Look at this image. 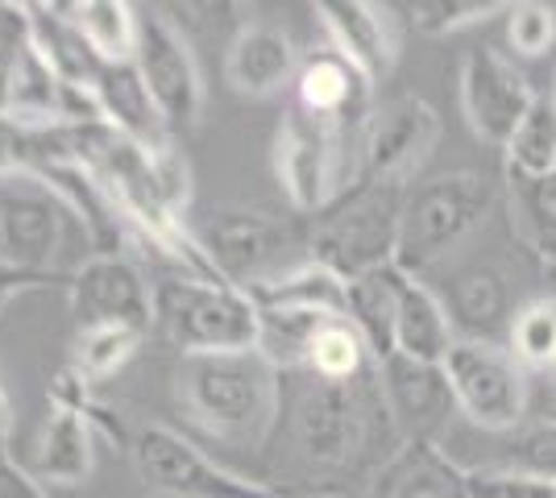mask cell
Segmentation results:
<instances>
[{
  "mask_svg": "<svg viewBox=\"0 0 556 498\" xmlns=\"http://www.w3.org/2000/svg\"><path fill=\"white\" fill-rule=\"evenodd\" d=\"M175 386L187 420L232 445H262L282 404V370L257 349L184 357Z\"/></svg>",
  "mask_w": 556,
  "mask_h": 498,
  "instance_id": "6da1fadb",
  "label": "cell"
},
{
  "mask_svg": "<svg viewBox=\"0 0 556 498\" xmlns=\"http://www.w3.org/2000/svg\"><path fill=\"white\" fill-rule=\"evenodd\" d=\"M79 250L92 258L88 225L47 175H0V270L47 283L67 270Z\"/></svg>",
  "mask_w": 556,
  "mask_h": 498,
  "instance_id": "7a4b0ae2",
  "label": "cell"
},
{
  "mask_svg": "<svg viewBox=\"0 0 556 498\" xmlns=\"http://www.w3.org/2000/svg\"><path fill=\"white\" fill-rule=\"evenodd\" d=\"M154 332L184 357L250 354L262 336V308L241 286L175 274L154 283Z\"/></svg>",
  "mask_w": 556,
  "mask_h": 498,
  "instance_id": "3957f363",
  "label": "cell"
},
{
  "mask_svg": "<svg viewBox=\"0 0 556 498\" xmlns=\"http://www.w3.org/2000/svg\"><path fill=\"white\" fill-rule=\"evenodd\" d=\"M498 191L486 175L478 170H453L424 179L419 188H407L403 216H399V245H394V266L403 274L419 279L444 261L462 241H469L486 225Z\"/></svg>",
  "mask_w": 556,
  "mask_h": 498,
  "instance_id": "277c9868",
  "label": "cell"
},
{
  "mask_svg": "<svg viewBox=\"0 0 556 498\" xmlns=\"http://www.w3.org/2000/svg\"><path fill=\"white\" fill-rule=\"evenodd\" d=\"M403 200H407V188L353 183L316 216L307 258L337 270L345 283L370 274L378 266H391L394 245H399Z\"/></svg>",
  "mask_w": 556,
  "mask_h": 498,
  "instance_id": "5b68a950",
  "label": "cell"
},
{
  "mask_svg": "<svg viewBox=\"0 0 556 498\" xmlns=\"http://www.w3.org/2000/svg\"><path fill=\"white\" fill-rule=\"evenodd\" d=\"M382 424L394 427L378 374L357 382H312V391L295 407V440L316 470L357 465Z\"/></svg>",
  "mask_w": 556,
  "mask_h": 498,
  "instance_id": "8992f818",
  "label": "cell"
},
{
  "mask_svg": "<svg viewBox=\"0 0 556 498\" xmlns=\"http://www.w3.org/2000/svg\"><path fill=\"white\" fill-rule=\"evenodd\" d=\"M345 125L287 108L275 138V175L295 213L320 216L341 195L345 179Z\"/></svg>",
  "mask_w": 556,
  "mask_h": 498,
  "instance_id": "52a82bcc",
  "label": "cell"
},
{
  "mask_svg": "<svg viewBox=\"0 0 556 498\" xmlns=\"http://www.w3.org/2000/svg\"><path fill=\"white\" fill-rule=\"evenodd\" d=\"M129 457L141 486L159 498H275V490L216 465L208 452L166 424L141 427Z\"/></svg>",
  "mask_w": 556,
  "mask_h": 498,
  "instance_id": "ba28073f",
  "label": "cell"
},
{
  "mask_svg": "<svg viewBox=\"0 0 556 498\" xmlns=\"http://www.w3.org/2000/svg\"><path fill=\"white\" fill-rule=\"evenodd\" d=\"M444 374L453 399L469 424L486 432H515L528 411V379L523 366L503 345L457 341L444 357Z\"/></svg>",
  "mask_w": 556,
  "mask_h": 498,
  "instance_id": "9c48e42d",
  "label": "cell"
},
{
  "mask_svg": "<svg viewBox=\"0 0 556 498\" xmlns=\"http://www.w3.org/2000/svg\"><path fill=\"white\" fill-rule=\"evenodd\" d=\"M134 67L150 100L159 104L166 129H191L204 113V75L184 29L163 9H138V54Z\"/></svg>",
  "mask_w": 556,
  "mask_h": 498,
  "instance_id": "30bf717a",
  "label": "cell"
},
{
  "mask_svg": "<svg viewBox=\"0 0 556 498\" xmlns=\"http://www.w3.org/2000/svg\"><path fill=\"white\" fill-rule=\"evenodd\" d=\"M437 142H441V117L432 104H424L416 95L391 100L362 125L353 183L407 188V179L424 166Z\"/></svg>",
  "mask_w": 556,
  "mask_h": 498,
  "instance_id": "8fae6325",
  "label": "cell"
},
{
  "mask_svg": "<svg viewBox=\"0 0 556 498\" xmlns=\"http://www.w3.org/2000/svg\"><path fill=\"white\" fill-rule=\"evenodd\" d=\"M208 254L216 279L241 291L282 274V254L291 250V229L262 208H220L195 233Z\"/></svg>",
  "mask_w": 556,
  "mask_h": 498,
  "instance_id": "7c38bea8",
  "label": "cell"
},
{
  "mask_svg": "<svg viewBox=\"0 0 556 498\" xmlns=\"http://www.w3.org/2000/svg\"><path fill=\"white\" fill-rule=\"evenodd\" d=\"M71 316L79 329L154 332V286L125 254H92L71 270Z\"/></svg>",
  "mask_w": 556,
  "mask_h": 498,
  "instance_id": "4fadbf2b",
  "label": "cell"
},
{
  "mask_svg": "<svg viewBox=\"0 0 556 498\" xmlns=\"http://www.w3.org/2000/svg\"><path fill=\"white\" fill-rule=\"evenodd\" d=\"M535 92L528 75L494 47H478L462 63V108L469 129L490 145H503L515 138V129L532 113Z\"/></svg>",
  "mask_w": 556,
  "mask_h": 498,
  "instance_id": "5bb4252c",
  "label": "cell"
},
{
  "mask_svg": "<svg viewBox=\"0 0 556 498\" xmlns=\"http://www.w3.org/2000/svg\"><path fill=\"white\" fill-rule=\"evenodd\" d=\"M378 386H382V404L391 411L394 427L403 432V440H437L448 411L457 407L444 366L412 361L403 354L387 357L378 366Z\"/></svg>",
  "mask_w": 556,
  "mask_h": 498,
  "instance_id": "9a60e30c",
  "label": "cell"
},
{
  "mask_svg": "<svg viewBox=\"0 0 556 498\" xmlns=\"http://www.w3.org/2000/svg\"><path fill=\"white\" fill-rule=\"evenodd\" d=\"M316 17L325 25L328 47L345 54L370 84H382L394 72L399 42H394L391 9L370 0H320Z\"/></svg>",
  "mask_w": 556,
  "mask_h": 498,
  "instance_id": "2e32d148",
  "label": "cell"
},
{
  "mask_svg": "<svg viewBox=\"0 0 556 498\" xmlns=\"http://www.w3.org/2000/svg\"><path fill=\"white\" fill-rule=\"evenodd\" d=\"M370 79L349 63L345 54H337L332 47L312 50L300 63V75H295V100L303 113L312 117L337 120L345 129H357L366 125L362 117H370Z\"/></svg>",
  "mask_w": 556,
  "mask_h": 498,
  "instance_id": "e0dca14e",
  "label": "cell"
},
{
  "mask_svg": "<svg viewBox=\"0 0 556 498\" xmlns=\"http://www.w3.org/2000/svg\"><path fill=\"white\" fill-rule=\"evenodd\" d=\"M366 498H469V470L441 440H403L374 474Z\"/></svg>",
  "mask_w": 556,
  "mask_h": 498,
  "instance_id": "ac0fdd59",
  "label": "cell"
},
{
  "mask_svg": "<svg viewBox=\"0 0 556 498\" xmlns=\"http://www.w3.org/2000/svg\"><path fill=\"white\" fill-rule=\"evenodd\" d=\"M300 50L275 25L250 22L237 29L225 54V79L237 95H275L287 84L295 88L300 75Z\"/></svg>",
  "mask_w": 556,
  "mask_h": 498,
  "instance_id": "d6986e66",
  "label": "cell"
},
{
  "mask_svg": "<svg viewBox=\"0 0 556 498\" xmlns=\"http://www.w3.org/2000/svg\"><path fill=\"white\" fill-rule=\"evenodd\" d=\"M92 420L88 411L67 404H50V416L42 420V432L34 440V457H29V474L42 486H79L88 482L96 465L92 449Z\"/></svg>",
  "mask_w": 556,
  "mask_h": 498,
  "instance_id": "ffe728a7",
  "label": "cell"
},
{
  "mask_svg": "<svg viewBox=\"0 0 556 498\" xmlns=\"http://www.w3.org/2000/svg\"><path fill=\"white\" fill-rule=\"evenodd\" d=\"M444 311L453 320L457 341H486L498 345L494 336L507 329L510 332V291L507 279L494 266H465L457 270L441 295Z\"/></svg>",
  "mask_w": 556,
  "mask_h": 498,
  "instance_id": "44dd1931",
  "label": "cell"
},
{
  "mask_svg": "<svg viewBox=\"0 0 556 498\" xmlns=\"http://www.w3.org/2000/svg\"><path fill=\"white\" fill-rule=\"evenodd\" d=\"M453 345H457V332H453V320L444 311L441 295L424 279L403 274L399 299H394V354L428 361V366H444Z\"/></svg>",
  "mask_w": 556,
  "mask_h": 498,
  "instance_id": "7402d4cb",
  "label": "cell"
},
{
  "mask_svg": "<svg viewBox=\"0 0 556 498\" xmlns=\"http://www.w3.org/2000/svg\"><path fill=\"white\" fill-rule=\"evenodd\" d=\"M92 88L109 129L134 138L141 145H170V129H166L159 104L146 92L141 72L134 63H104Z\"/></svg>",
  "mask_w": 556,
  "mask_h": 498,
  "instance_id": "603a6c76",
  "label": "cell"
},
{
  "mask_svg": "<svg viewBox=\"0 0 556 498\" xmlns=\"http://www.w3.org/2000/svg\"><path fill=\"white\" fill-rule=\"evenodd\" d=\"M254 304L266 311H303V316H325V320H345L349 316V283L320 261H300L275 279L257 283Z\"/></svg>",
  "mask_w": 556,
  "mask_h": 498,
  "instance_id": "cb8c5ba5",
  "label": "cell"
},
{
  "mask_svg": "<svg viewBox=\"0 0 556 498\" xmlns=\"http://www.w3.org/2000/svg\"><path fill=\"white\" fill-rule=\"evenodd\" d=\"M25 9H29V38L42 50V59L59 72V79L75 84V88H92L104 63L96 59L92 47L84 42V34L75 29L71 4H25Z\"/></svg>",
  "mask_w": 556,
  "mask_h": 498,
  "instance_id": "d4e9b609",
  "label": "cell"
},
{
  "mask_svg": "<svg viewBox=\"0 0 556 498\" xmlns=\"http://www.w3.org/2000/svg\"><path fill=\"white\" fill-rule=\"evenodd\" d=\"M399 266H378L362 279H349V324L362 332V341L370 345L374 366H382L394 357V299H399Z\"/></svg>",
  "mask_w": 556,
  "mask_h": 498,
  "instance_id": "484cf974",
  "label": "cell"
},
{
  "mask_svg": "<svg viewBox=\"0 0 556 498\" xmlns=\"http://www.w3.org/2000/svg\"><path fill=\"white\" fill-rule=\"evenodd\" d=\"M71 22L100 63H134L138 54V9L125 0H75Z\"/></svg>",
  "mask_w": 556,
  "mask_h": 498,
  "instance_id": "4316f807",
  "label": "cell"
},
{
  "mask_svg": "<svg viewBox=\"0 0 556 498\" xmlns=\"http://www.w3.org/2000/svg\"><path fill=\"white\" fill-rule=\"evenodd\" d=\"M510 229L532 254L556 261V170L544 179H510Z\"/></svg>",
  "mask_w": 556,
  "mask_h": 498,
  "instance_id": "83f0119b",
  "label": "cell"
},
{
  "mask_svg": "<svg viewBox=\"0 0 556 498\" xmlns=\"http://www.w3.org/2000/svg\"><path fill=\"white\" fill-rule=\"evenodd\" d=\"M370 345L349 320H325L307 345V370L316 382H357L370 374Z\"/></svg>",
  "mask_w": 556,
  "mask_h": 498,
  "instance_id": "f1b7e54d",
  "label": "cell"
},
{
  "mask_svg": "<svg viewBox=\"0 0 556 498\" xmlns=\"http://www.w3.org/2000/svg\"><path fill=\"white\" fill-rule=\"evenodd\" d=\"M556 170V104L535 95L532 113L507 142V179H544Z\"/></svg>",
  "mask_w": 556,
  "mask_h": 498,
  "instance_id": "f546056e",
  "label": "cell"
},
{
  "mask_svg": "<svg viewBox=\"0 0 556 498\" xmlns=\"http://www.w3.org/2000/svg\"><path fill=\"white\" fill-rule=\"evenodd\" d=\"M510 357L523 370H556V295H535L515 308L507 332Z\"/></svg>",
  "mask_w": 556,
  "mask_h": 498,
  "instance_id": "4dcf8cb0",
  "label": "cell"
},
{
  "mask_svg": "<svg viewBox=\"0 0 556 498\" xmlns=\"http://www.w3.org/2000/svg\"><path fill=\"white\" fill-rule=\"evenodd\" d=\"M141 341H146V332L138 329H79L71 366L88 382H104L138 354Z\"/></svg>",
  "mask_w": 556,
  "mask_h": 498,
  "instance_id": "1f68e13d",
  "label": "cell"
},
{
  "mask_svg": "<svg viewBox=\"0 0 556 498\" xmlns=\"http://www.w3.org/2000/svg\"><path fill=\"white\" fill-rule=\"evenodd\" d=\"M510 4L503 0H416L407 4V17L419 34H457L465 25H478L494 17V13H507Z\"/></svg>",
  "mask_w": 556,
  "mask_h": 498,
  "instance_id": "d6a6232c",
  "label": "cell"
},
{
  "mask_svg": "<svg viewBox=\"0 0 556 498\" xmlns=\"http://www.w3.org/2000/svg\"><path fill=\"white\" fill-rule=\"evenodd\" d=\"M507 42L515 54L535 59L556 47V4L548 0H519L507 9Z\"/></svg>",
  "mask_w": 556,
  "mask_h": 498,
  "instance_id": "836d02e7",
  "label": "cell"
},
{
  "mask_svg": "<svg viewBox=\"0 0 556 498\" xmlns=\"http://www.w3.org/2000/svg\"><path fill=\"white\" fill-rule=\"evenodd\" d=\"M498 465L556 482V416L553 420H540L532 427H515V440L507 445Z\"/></svg>",
  "mask_w": 556,
  "mask_h": 498,
  "instance_id": "e575fe53",
  "label": "cell"
},
{
  "mask_svg": "<svg viewBox=\"0 0 556 498\" xmlns=\"http://www.w3.org/2000/svg\"><path fill=\"white\" fill-rule=\"evenodd\" d=\"M29 50V9L25 4H0V117L9 108V92Z\"/></svg>",
  "mask_w": 556,
  "mask_h": 498,
  "instance_id": "d590c367",
  "label": "cell"
},
{
  "mask_svg": "<svg viewBox=\"0 0 556 498\" xmlns=\"http://www.w3.org/2000/svg\"><path fill=\"white\" fill-rule=\"evenodd\" d=\"M556 482L532 477L510 465H486V470H469V498H553Z\"/></svg>",
  "mask_w": 556,
  "mask_h": 498,
  "instance_id": "8d00e7d4",
  "label": "cell"
},
{
  "mask_svg": "<svg viewBox=\"0 0 556 498\" xmlns=\"http://www.w3.org/2000/svg\"><path fill=\"white\" fill-rule=\"evenodd\" d=\"M0 498H50L47 486L29 474V465H22L13 452H0Z\"/></svg>",
  "mask_w": 556,
  "mask_h": 498,
  "instance_id": "74e56055",
  "label": "cell"
},
{
  "mask_svg": "<svg viewBox=\"0 0 556 498\" xmlns=\"http://www.w3.org/2000/svg\"><path fill=\"white\" fill-rule=\"evenodd\" d=\"M13 170H25V129L0 117V175H13Z\"/></svg>",
  "mask_w": 556,
  "mask_h": 498,
  "instance_id": "f35d334b",
  "label": "cell"
},
{
  "mask_svg": "<svg viewBox=\"0 0 556 498\" xmlns=\"http://www.w3.org/2000/svg\"><path fill=\"white\" fill-rule=\"evenodd\" d=\"M4 440H9V404H4V391H0V452H4Z\"/></svg>",
  "mask_w": 556,
  "mask_h": 498,
  "instance_id": "ab89813d",
  "label": "cell"
},
{
  "mask_svg": "<svg viewBox=\"0 0 556 498\" xmlns=\"http://www.w3.org/2000/svg\"><path fill=\"white\" fill-rule=\"evenodd\" d=\"M548 399H553V416H556V370H553V382H548Z\"/></svg>",
  "mask_w": 556,
  "mask_h": 498,
  "instance_id": "60d3db41",
  "label": "cell"
},
{
  "mask_svg": "<svg viewBox=\"0 0 556 498\" xmlns=\"http://www.w3.org/2000/svg\"><path fill=\"white\" fill-rule=\"evenodd\" d=\"M548 95H553V104H556V75H553V92H548Z\"/></svg>",
  "mask_w": 556,
  "mask_h": 498,
  "instance_id": "b9f144b4",
  "label": "cell"
},
{
  "mask_svg": "<svg viewBox=\"0 0 556 498\" xmlns=\"http://www.w3.org/2000/svg\"><path fill=\"white\" fill-rule=\"evenodd\" d=\"M553 498H556V495H553Z\"/></svg>",
  "mask_w": 556,
  "mask_h": 498,
  "instance_id": "7bdbcfd3",
  "label": "cell"
}]
</instances>
